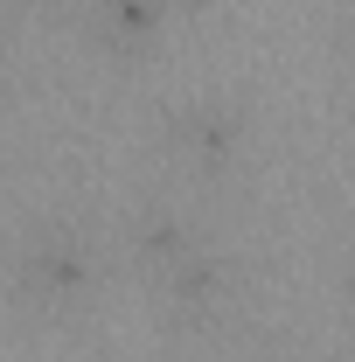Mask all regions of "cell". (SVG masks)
<instances>
[{
  "label": "cell",
  "mask_w": 355,
  "mask_h": 362,
  "mask_svg": "<svg viewBox=\"0 0 355 362\" xmlns=\"http://www.w3.org/2000/svg\"><path fill=\"white\" fill-rule=\"evenodd\" d=\"M21 286L28 293H77L84 286V251H77V237H63V230H42V237H28V251H21Z\"/></svg>",
  "instance_id": "6da1fadb"
}]
</instances>
